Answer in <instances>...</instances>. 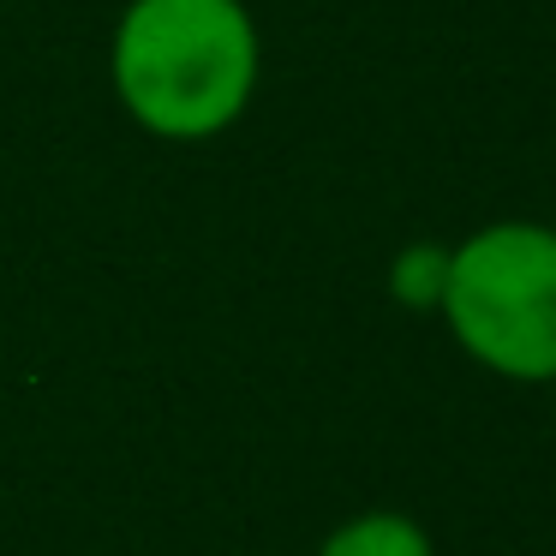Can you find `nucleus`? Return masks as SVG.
<instances>
[{
  "instance_id": "obj_4",
  "label": "nucleus",
  "mask_w": 556,
  "mask_h": 556,
  "mask_svg": "<svg viewBox=\"0 0 556 556\" xmlns=\"http://www.w3.org/2000/svg\"><path fill=\"white\" fill-rule=\"evenodd\" d=\"M443 281H448V252L443 245H407V252L395 257L389 288H395V300L413 305V312H437V305H443Z\"/></svg>"
},
{
  "instance_id": "obj_2",
  "label": "nucleus",
  "mask_w": 556,
  "mask_h": 556,
  "mask_svg": "<svg viewBox=\"0 0 556 556\" xmlns=\"http://www.w3.org/2000/svg\"><path fill=\"white\" fill-rule=\"evenodd\" d=\"M443 324L472 365L508 383H556V228L491 222L448 252Z\"/></svg>"
},
{
  "instance_id": "obj_1",
  "label": "nucleus",
  "mask_w": 556,
  "mask_h": 556,
  "mask_svg": "<svg viewBox=\"0 0 556 556\" xmlns=\"http://www.w3.org/2000/svg\"><path fill=\"white\" fill-rule=\"evenodd\" d=\"M109 73L144 132L198 144L252 109L264 49L245 0H132L114 25Z\"/></svg>"
},
{
  "instance_id": "obj_3",
  "label": "nucleus",
  "mask_w": 556,
  "mask_h": 556,
  "mask_svg": "<svg viewBox=\"0 0 556 556\" xmlns=\"http://www.w3.org/2000/svg\"><path fill=\"white\" fill-rule=\"evenodd\" d=\"M317 556H437L431 532L419 527L413 515H395V508H371V515L348 520L324 539Z\"/></svg>"
}]
</instances>
